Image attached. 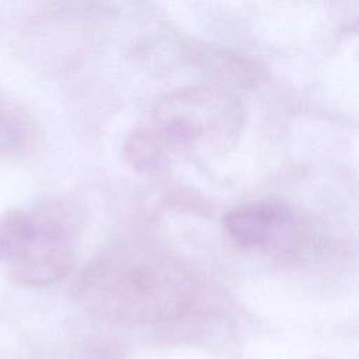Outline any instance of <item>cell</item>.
I'll list each match as a JSON object with an SVG mask.
<instances>
[{
  "instance_id": "cell-1",
  "label": "cell",
  "mask_w": 359,
  "mask_h": 359,
  "mask_svg": "<svg viewBox=\"0 0 359 359\" xmlns=\"http://www.w3.org/2000/svg\"><path fill=\"white\" fill-rule=\"evenodd\" d=\"M76 296L93 314L125 324L171 321L195 304L198 280L168 250L144 240L104 248L76 282Z\"/></svg>"
},
{
  "instance_id": "cell-2",
  "label": "cell",
  "mask_w": 359,
  "mask_h": 359,
  "mask_svg": "<svg viewBox=\"0 0 359 359\" xmlns=\"http://www.w3.org/2000/svg\"><path fill=\"white\" fill-rule=\"evenodd\" d=\"M245 118L233 93L206 84L167 93L151 108L153 132L167 149L185 151H223L234 144Z\"/></svg>"
},
{
  "instance_id": "cell-3",
  "label": "cell",
  "mask_w": 359,
  "mask_h": 359,
  "mask_svg": "<svg viewBox=\"0 0 359 359\" xmlns=\"http://www.w3.org/2000/svg\"><path fill=\"white\" fill-rule=\"evenodd\" d=\"M229 238L245 250L287 254L307 243L304 223L282 201H254L240 205L223 219Z\"/></svg>"
},
{
  "instance_id": "cell-4",
  "label": "cell",
  "mask_w": 359,
  "mask_h": 359,
  "mask_svg": "<svg viewBox=\"0 0 359 359\" xmlns=\"http://www.w3.org/2000/svg\"><path fill=\"white\" fill-rule=\"evenodd\" d=\"M35 213V227L20 257L8 266V276L22 286L43 287L70 272L74 243L63 220L49 213Z\"/></svg>"
},
{
  "instance_id": "cell-5",
  "label": "cell",
  "mask_w": 359,
  "mask_h": 359,
  "mask_svg": "<svg viewBox=\"0 0 359 359\" xmlns=\"http://www.w3.org/2000/svg\"><path fill=\"white\" fill-rule=\"evenodd\" d=\"M41 132L35 118L20 104L0 101V163L32 154Z\"/></svg>"
},
{
  "instance_id": "cell-6",
  "label": "cell",
  "mask_w": 359,
  "mask_h": 359,
  "mask_svg": "<svg viewBox=\"0 0 359 359\" xmlns=\"http://www.w3.org/2000/svg\"><path fill=\"white\" fill-rule=\"evenodd\" d=\"M167 150L153 129H136L123 146V153L133 168L156 175L168 165Z\"/></svg>"
},
{
  "instance_id": "cell-7",
  "label": "cell",
  "mask_w": 359,
  "mask_h": 359,
  "mask_svg": "<svg viewBox=\"0 0 359 359\" xmlns=\"http://www.w3.org/2000/svg\"><path fill=\"white\" fill-rule=\"evenodd\" d=\"M35 212L11 210L0 216V264L10 266L22 252L34 227Z\"/></svg>"
},
{
  "instance_id": "cell-8",
  "label": "cell",
  "mask_w": 359,
  "mask_h": 359,
  "mask_svg": "<svg viewBox=\"0 0 359 359\" xmlns=\"http://www.w3.org/2000/svg\"><path fill=\"white\" fill-rule=\"evenodd\" d=\"M321 359H325V358H321Z\"/></svg>"
}]
</instances>
